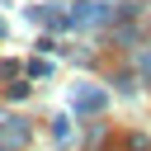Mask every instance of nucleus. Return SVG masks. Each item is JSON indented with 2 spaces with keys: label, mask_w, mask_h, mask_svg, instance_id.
<instances>
[{
  "label": "nucleus",
  "mask_w": 151,
  "mask_h": 151,
  "mask_svg": "<svg viewBox=\"0 0 151 151\" xmlns=\"http://www.w3.org/2000/svg\"><path fill=\"white\" fill-rule=\"evenodd\" d=\"M76 104H80V109H99V104H104V94H94V90H80V94H76Z\"/></svg>",
  "instance_id": "f257e3e1"
}]
</instances>
